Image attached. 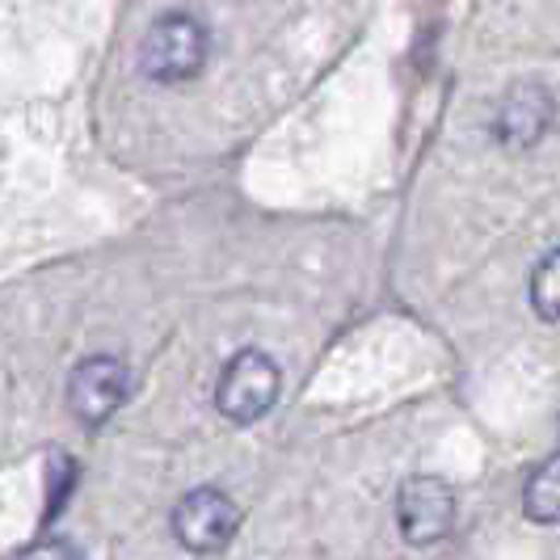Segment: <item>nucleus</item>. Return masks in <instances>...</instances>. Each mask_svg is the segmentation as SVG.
Returning <instances> with one entry per match:
<instances>
[{
  "label": "nucleus",
  "mask_w": 560,
  "mask_h": 560,
  "mask_svg": "<svg viewBox=\"0 0 560 560\" xmlns=\"http://www.w3.org/2000/svg\"><path fill=\"white\" fill-rule=\"evenodd\" d=\"M77 485V464L72 459H63L56 451V464H51V514H56L63 498H68V489Z\"/></svg>",
  "instance_id": "nucleus-10"
},
{
  "label": "nucleus",
  "mask_w": 560,
  "mask_h": 560,
  "mask_svg": "<svg viewBox=\"0 0 560 560\" xmlns=\"http://www.w3.org/2000/svg\"><path fill=\"white\" fill-rule=\"evenodd\" d=\"M207 51H211V38L195 13H161L143 34L140 68L148 81L182 84L202 72Z\"/></svg>",
  "instance_id": "nucleus-1"
},
{
  "label": "nucleus",
  "mask_w": 560,
  "mask_h": 560,
  "mask_svg": "<svg viewBox=\"0 0 560 560\" xmlns=\"http://www.w3.org/2000/svg\"><path fill=\"white\" fill-rule=\"evenodd\" d=\"M131 393V375L118 359L93 354L77 363V371L68 375V409L77 413V421L84 425H102L110 421V413H118V405Z\"/></svg>",
  "instance_id": "nucleus-5"
},
{
  "label": "nucleus",
  "mask_w": 560,
  "mask_h": 560,
  "mask_svg": "<svg viewBox=\"0 0 560 560\" xmlns=\"http://www.w3.org/2000/svg\"><path fill=\"white\" fill-rule=\"evenodd\" d=\"M552 118H557V102H552V93H548L544 84H535V81L514 84L502 97V106H498L493 136H498L505 148H532V143H539L548 136Z\"/></svg>",
  "instance_id": "nucleus-6"
},
{
  "label": "nucleus",
  "mask_w": 560,
  "mask_h": 560,
  "mask_svg": "<svg viewBox=\"0 0 560 560\" xmlns=\"http://www.w3.org/2000/svg\"><path fill=\"white\" fill-rule=\"evenodd\" d=\"M455 514H459V502L443 477H409L396 493V527L413 548L447 539Z\"/></svg>",
  "instance_id": "nucleus-3"
},
{
  "label": "nucleus",
  "mask_w": 560,
  "mask_h": 560,
  "mask_svg": "<svg viewBox=\"0 0 560 560\" xmlns=\"http://www.w3.org/2000/svg\"><path fill=\"white\" fill-rule=\"evenodd\" d=\"M523 510L532 523H544V527L560 523V451L532 468V477L523 485Z\"/></svg>",
  "instance_id": "nucleus-7"
},
{
  "label": "nucleus",
  "mask_w": 560,
  "mask_h": 560,
  "mask_svg": "<svg viewBox=\"0 0 560 560\" xmlns=\"http://www.w3.org/2000/svg\"><path fill=\"white\" fill-rule=\"evenodd\" d=\"M18 560H81V552H77V544H68L63 535H47V539H38L34 548H26Z\"/></svg>",
  "instance_id": "nucleus-9"
},
{
  "label": "nucleus",
  "mask_w": 560,
  "mask_h": 560,
  "mask_svg": "<svg viewBox=\"0 0 560 560\" xmlns=\"http://www.w3.org/2000/svg\"><path fill=\"white\" fill-rule=\"evenodd\" d=\"M282 393V371L266 350H241L232 354L215 384V409L236 425L261 421Z\"/></svg>",
  "instance_id": "nucleus-2"
},
{
  "label": "nucleus",
  "mask_w": 560,
  "mask_h": 560,
  "mask_svg": "<svg viewBox=\"0 0 560 560\" xmlns=\"http://www.w3.org/2000/svg\"><path fill=\"white\" fill-rule=\"evenodd\" d=\"M532 308L544 320H560V249L544 253L532 270Z\"/></svg>",
  "instance_id": "nucleus-8"
},
{
  "label": "nucleus",
  "mask_w": 560,
  "mask_h": 560,
  "mask_svg": "<svg viewBox=\"0 0 560 560\" xmlns=\"http://www.w3.org/2000/svg\"><path fill=\"white\" fill-rule=\"evenodd\" d=\"M236 527H241V510L220 489H195V493H186L177 502V510H173V535H177V544L186 552H198V557L228 548Z\"/></svg>",
  "instance_id": "nucleus-4"
}]
</instances>
